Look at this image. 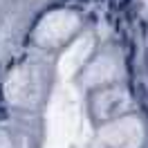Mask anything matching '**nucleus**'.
Returning <instances> with one entry per match:
<instances>
[{
  "label": "nucleus",
  "mask_w": 148,
  "mask_h": 148,
  "mask_svg": "<svg viewBox=\"0 0 148 148\" xmlns=\"http://www.w3.org/2000/svg\"><path fill=\"white\" fill-rule=\"evenodd\" d=\"M56 61L27 49L5 72L0 81V101L14 114H43L56 85Z\"/></svg>",
  "instance_id": "nucleus-1"
},
{
  "label": "nucleus",
  "mask_w": 148,
  "mask_h": 148,
  "mask_svg": "<svg viewBox=\"0 0 148 148\" xmlns=\"http://www.w3.org/2000/svg\"><path fill=\"white\" fill-rule=\"evenodd\" d=\"M88 16L72 5H54L38 14L27 32V45L38 54L58 58L83 36Z\"/></svg>",
  "instance_id": "nucleus-2"
},
{
  "label": "nucleus",
  "mask_w": 148,
  "mask_h": 148,
  "mask_svg": "<svg viewBox=\"0 0 148 148\" xmlns=\"http://www.w3.org/2000/svg\"><path fill=\"white\" fill-rule=\"evenodd\" d=\"M74 85L79 92H94L108 85L128 81V61L119 43H101L90 52L83 65L74 72Z\"/></svg>",
  "instance_id": "nucleus-3"
},
{
  "label": "nucleus",
  "mask_w": 148,
  "mask_h": 148,
  "mask_svg": "<svg viewBox=\"0 0 148 148\" xmlns=\"http://www.w3.org/2000/svg\"><path fill=\"white\" fill-rule=\"evenodd\" d=\"M83 108L90 126L99 128V126H106L114 119H121L126 114L137 112L139 99L137 92L132 90V85L126 81V83L108 85V88L83 94Z\"/></svg>",
  "instance_id": "nucleus-4"
},
{
  "label": "nucleus",
  "mask_w": 148,
  "mask_h": 148,
  "mask_svg": "<svg viewBox=\"0 0 148 148\" xmlns=\"http://www.w3.org/2000/svg\"><path fill=\"white\" fill-rule=\"evenodd\" d=\"M101 148H148V119L137 110L94 128Z\"/></svg>",
  "instance_id": "nucleus-5"
},
{
  "label": "nucleus",
  "mask_w": 148,
  "mask_h": 148,
  "mask_svg": "<svg viewBox=\"0 0 148 148\" xmlns=\"http://www.w3.org/2000/svg\"><path fill=\"white\" fill-rule=\"evenodd\" d=\"M47 126L43 114H14L0 119V148H45Z\"/></svg>",
  "instance_id": "nucleus-6"
},
{
  "label": "nucleus",
  "mask_w": 148,
  "mask_h": 148,
  "mask_svg": "<svg viewBox=\"0 0 148 148\" xmlns=\"http://www.w3.org/2000/svg\"><path fill=\"white\" fill-rule=\"evenodd\" d=\"M137 11L141 18L148 20V0H137Z\"/></svg>",
  "instance_id": "nucleus-7"
}]
</instances>
